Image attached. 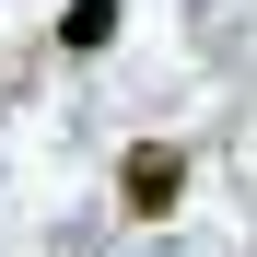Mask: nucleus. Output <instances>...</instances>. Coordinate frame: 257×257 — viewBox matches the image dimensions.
Instances as JSON below:
<instances>
[{
	"mask_svg": "<svg viewBox=\"0 0 257 257\" xmlns=\"http://www.w3.org/2000/svg\"><path fill=\"white\" fill-rule=\"evenodd\" d=\"M176 199H187V141H128V164H117V210H128V222H164Z\"/></svg>",
	"mask_w": 257,
	"mask_h": 257,
	"instance_id": "nucleus-1",
	"label": "nucleus"
},
{
	"mask_svg": "<svg viewBox=\"0 0 257 257\" xmlns=\"http://www.w3.org/2000/svg\"><path fill=\"white\" fill-rule=\"evenodd\" d=\"M105 35H117V0H70V12H59V47L70 59H94Z\"/></svg>",
	"mask_w": 257,
	"mask_h": 257,
	"instance_id": "nucleus-2",
	"label": "nucleus"
}]
</instances>
